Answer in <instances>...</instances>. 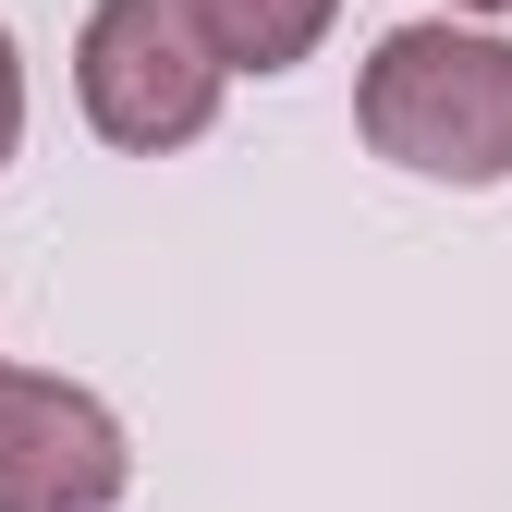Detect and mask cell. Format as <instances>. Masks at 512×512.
Returning <instances> with one entry per match:
<instances>
[{
	"label": "cell",
	"mask_w": 512,
	"mask_h": 512,
	"mask_svg": "<svg viewBox=\"0 0 512 512\" xmlns=\"http://www.w3.org/2000/svg\"><path fill=\"white\" fill-rule=\"evenodd\" d=\"M366 147L415 183H512V37L488 25H391L354 86Z\"/></svg>",
	"instance_id": "obj_1"
},
{
	"label": "cell",
	"mask_w": 512,
	"mask_h": 512,
	"mask_svg": "<svg viewBox=\"0 0 512 512\" xmlns=\"http://www.w3.org/2000/svg\"><path fill=\"white\" fill-rule=\"evenodd\" d=\"M220 86H232V61L196 25V0H98L86 37H74V98H86V122H98L110 147H135V159L196 147L208 122H220Z\"/></svg>",
	"instance_id": "obj_2"
},
{
	"label": "cell",
	"mask_w": 512,
	"mask_h": 512,
	"mask_svg": "<svg viewBox=\"0 0 512 512\" xmlns=\"http://www.w3.org/2000/svg\"><path fill=\"white\" fill-rule=\"evenodd\" d=\"M122 476H135V452L98 391L0 366V512H110Z\"/></svg>",
	"instance_id": "obj_3"
},
{
	"label": "cell",
	"mask_w": 512,
	"mask_h": 512,
	"mask_svg": "<svg viewBox=\"0 0 512 512\" xmlns=\"http://www.w3.org/2000/svg\"><path fill=\"white\" fill-rule=\"evenodd\" d=\"M330 13L342 0H196V25L220 37L232 74H293V61L330 37Z\"/></svg>",
	"instance_id": "obj_4"
},
{
	"label": "cell",
	"mask_w": 512,
	"mask_h": 512,
	"mask_svg": "<svg viewBox=\"0 0 512 512\" xmlns=\"http://www.w3.org/2000/svg\"><path fill=\"white\" fill-rule=\"evenodd\" d=\"M13 147H25V49L0 37V159H13Z\"/></svg>",
	"instance_id": "obj_5"
},
{
	"label": "cell",
	"mask_w": 512,
	"mask_h": 512,
	"mask_svg": "<svg viewBox=\"0 0 512 512\" xmlns=\"http://www.w3.org/2000/svg\"><path fill=\"white\" fill-rule=\"evenodd\" d=\"M452 13H512V0H452Z\"/></svg>",
	"instance_id": "obj_6"
}]
</instances>
